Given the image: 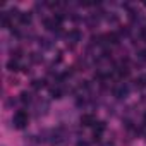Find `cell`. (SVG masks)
<instances>
[{
  "instance_id": "12",
  "label": "cell",
  "mask_w": 146,
  "mask_h": 146,
  "mask_svg": "<svg viewBox=\"0 0 146 146\" xmlns=\"http://www.w3.org/2000/svg\"><path fill=\"white\" fill-rule=\"evenodd\" d=\"M7 70H9V72H17V70H19V62H17L16 58H11V60L7 62Z\"/></svg>"
},
{
  "instance_id": "1",
  "label": "cell",
  "mask_w": 146,
  "mask_h": 146,
  "mask_svg": "<svg viewBox=\"0 0 146 146\" xmlns=\"http://www.w3.org/2000/svg\"><path fill=\"white\" fill-rule=\"evenodd\" d=\"M12 124L16 129H26L28 124H29V115L26 110H17L14 112V117H12Z\"/></svg>"
},
{
  "instance_id": "8",
  "label": "cell",
  "mask_w": 146,
  "mask_h": 146,
  "mask_svg": "<svg viewBox=\"0 0 146 146\" xmlns=\"http://www.w3.org/2000/svg\"><path fill=\"white\" fill-rule=\"evenodd\" d=\"M19 100H21V103L29 105V103H33V93H31V91H23V93L19 95Z\"/></svg>"
},
{
  "instance_id": "10",
  "label": "cell",
  "mask_w": 146,
  "mask_h": 146,
  "mask_svg": "<svg viewBox=\"0 0 146 146\" xmlns=\"http://www.w3.org/2000/svg\"><path fill=\"white\" fill-rule=\"evenodd\" d=\"M107 129V125H105V122H102V120H96V124L93 125V131H95V134L93 136H102V132Z\"/></svg>"
},
{
  "instance_id": "15",
  "label": "cell",
  "mask_w": 146,
  "mask_h": 146,
  "mask_svg": "<svg viewBox=\"0 0 146 146\" xmlns=\"http://www.w3.org/2000/svg\"><path fill=\"white\" fill-rule=\"evenodd\" d=\"M40 46H43V48H50V46H52V43H50L46 38H41V40H40Z\"/></svg>"
},
{
  "instance_id": "6",
  "label": "cell",
  "mask_w": 146,
  "mask_h": 146,
  "mask_svg": "<svg viewBox=\"0 0 146 146\" xmlns=\"http://www.w3.org/2000/svg\"><path fill=\"white\" fill-rule=\"evenodd\" d=\"M95 124H96V117H95L93 113H86V115L81 117V125H84V127H93Z\"/></svg>"
},
{
  "instance_id": "4",
  "label": "cell",
  "mask_w": 146,
  "mask_h": 146,
  "mask_svg": "<svg viewBox=\"0 0 146 146\" xmlns=\"http://www.w3.org/2000/svg\"><path fill=\"white\" fill-rule=\"evenodd\" d=\"M50 144L52 146H67V137L58 134V132H55L52 136V139H50Z\"/></svg>"
},
{
  "instance_id": "14",
  "label": "cell",
  "mask_w": 146,
  "mask_h": 146,
  "mask_svg": "<svg viewBox=\"0 0 146 146\" xmlns=\"http://www.w3.org/2000/svg\"><path fill=\"white\" fill-rule=\"evenodd\" d=\"M46 84H45V79H35L33 83H31V88L33 90H41V88H45Z\"/></svg>"
},
{
  "instance_id": "3",
  "label": "cell",
  "mask_w": 146,
  "mask_h": 146,
  "mask_svg": "<svg viewBox=\"0 0 146 146\" xmlns=\"http://www.w3.org/2000/svg\"><path fill=\"white\" fill-rule=\"evenodd\" d=\"M127 95H129V88H127L125 84H119V86L113 90V96H115L117 100H124V98H127Z\"/></svg>"
},
{
  "instance_id": "9",
  "label": "cell",
  "mask_w": 146,
  "mask_h": 146,
  "mask_svg": "<svg viewBox=\"0 0 146 146\" xmlns=\"http://www.w3.org/2000/svg\"><path fill=\"white\" fill-rule=\"evenodd\" d=\"M105 41H107V45H117L120 41V38L117 33H108V35H105Z\"/></svg>"
},
{
  "instance_id": "17",
  "label": "cell",
  "mask_w": 146,
  "mask_h": 146,
  "mask_svg": "<svg viewBox=\"0 0 146 146\" xmlns=\"http://www.w3.org/2000/svg\"><path fill=\"white\" fill-rule=\"evenodd\" d=\"M102 146H115L112 141H107V143H102Z\"/></svg>"
},
{
  "instance_id": "11",
  "label": "cell",
  "mask_w": 146,
  "mask_h": 146,
  "mask_svg": "<svg viewBox=\"0 0 146 146\" xmlns=\"http://www.w3.org/2000/svg\"><path fill=\"white\" fill-rule=\"evenodd\" d=\"M11 24H12V17H11L7 12H2V28H4V29H9Z\"/></svg>"
},
{
  "instance_id": "2",
  "label": "cell",
  "mask_w": 146,
  "mask_h": 146,
  "mask_svg": "<svg viewBox=\"0 0 146 146\" xmlns=\"http://www.w3.org/2000/svg\"><path fill=\"white\" fill-rule=\"evenodd\" d=\"M48 108H50L48 100H45V98L36 100V115H38V117H40V115H45V113L48 112Z\"/></svg>"
},
{
  "instance_id": "5",
  "label": "cell",
  "mask_w": 146,
  "mask_h": 146,
  "mask_svg": "<svg viewBox=\"0 0 146 146\" xmlns=\"http://www.w3.org/2000/svg\"><path fill=\"white\" fill-rule=\"evenodd\" d=\"M81 38H83V35H81L79 29H72V31H69V35H67V41H70V45L79 43Z\"/></svg>"
},
{
  "instance_id": "19",
  "label": "cell",
  "mask_w": 146,
  "mask_h": 146,
  "mask_svg": "<svg viewBox=\"0 0 146 146\" xmlns=\"http://www.w3.org/2000/svg\"><path fill=\"white\" fill-rule=\"evenodd\" d=\"M144 5H146V4H144Z\"/></svg>"
},
{
  "instance_id": "13",
  "label": "cell",
  "mask_w": 146,
  "mask_h": 146,
  "mask_svg": "<svg viewBox=\"0 0 146 146\" xmlns=\"http://www.w3.org/2000/svg\"><path fill=\"white\" fill-rule=\"evenodd\" d=\"M50 96L58 100V98H62V96H64V90H62V88H58V86H57V88H52V90H50Z\"/></svg>"
},
{
  "instance_id": "7",
  "label": "cell",
  "mask_w": 146,
  "mask_h": 146,
  "mask_svg": "<svg viewBox=\"0 0 146 146\" xmlns=\"http://www.w3.org/2000/svg\"><path fill=\"white\" fill-rule=\"evenodd\" d=\"M31 21H33L31 12H21V16H19V23H21L23 26H29Z\"/></svg>"
},
{
  "instance_id": "16",
  "label": "cell",
  "mask_w": 146,
  "mask_h": 146,
  "mask_svg": "<svg viewBox=\"0 0 146 146\" xmlns=\"http://www.w3.org/2000/svg\"><path fill=\"white\" fill-rule=\"evenodd\" d=\"M76 146H90V143H86V141H79Z\"/></svg>"
},
{
  "instance_id": "18",
  "label": "cell",
  "mask_w": 146,
  "mask_h": 146,
  "mask_svg": "<svg viewBox=\"0 0 146 146\" xmlns=\"http://www.w3.org/2000/svg\"><path fill=\"white\" fill-rule=\"evenodd\" d=\"M143 124L146 125V113H144V117H143Z\"/></svg>"
}]
</instances>
